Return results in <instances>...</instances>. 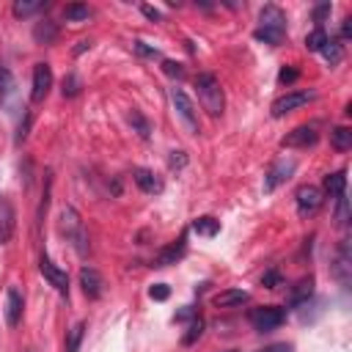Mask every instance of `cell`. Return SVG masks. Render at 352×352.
Returning a JSON list of instances; mask_svg holds the SVG:
<instances>
[{"label":"cell","mask_w":352,"mask_h":352,"mask_svg":"<svg viewBox=\"0 0 352 352\" xmlns=\"http://www.w3.org/2000/svg\"><path fill=\"white\" fill-rule=\"evenodd\" d=\"M253 36L258 41L270 44V47L283 44V38H286V14H283V8L280 6H272V3L264 6L258 11V28L253 30Z\"/></svg>","instance_id":"6da1fadb"},{"label":"cell","mask_w":352,"mask_h":352,"mask_svg":"<svg viewBox=\"0 0 352 352\" xmlns=\"http://www.w3.org/2000/svg\"><path fill=\"white\" fill-rule=\"evenodd\" d=\"M195 94H198L201 107H204L212 118H220V116H223V110H226V94H223L220 80H217L212 72H201V74L195 77Z\"/></svg>","instance_id":"7a4b0ae2"},{"label":"cell","mask_w":352,"mask_h":352,"mask_svg":"<svg viewBox=\"0 0 352 352\" xmlns=\"http://www.w3.org/2000/svg\"><path fill=\"white\" fill-rule=\"evenodd\" d=\"M58 228L60 234L66 236V242L80 253V256H88L91 250V242H88V231H85V223L80 217V212L74 206H63L58 212Z\"/></svg>","instance_id":"3957f363"},{"label":"cell","mask_w":352,"mask_h":352,"mask_svg":"<svg viewBox=\"0 0 352 352\" xmlns=\"http://www.w3.org/2000/svg\"><path fill=\"white\" fill-rule=\"evenodd\" d=\"M248 319H250L253 330L270 333V330H278L286 322V308H280V305H258V308H250Z\"/></svg>","instance_id":"277c9868"},{"label":"cell","mask_w":352,"mask_h":352,"mask_svg":"<svg viewBox=\"0 0 352 352\" xmlns=\"http://www.w3.org/2000/svg\"><path fill=\"white\" fill-rule=\"evenodd\" d=\"M170 102H173V110L176 116L182 118V124L187 126L190 135H201V124H198V110L192 104V99L182 91V88H170Z\"/></svg>","instance_id":"5b68a950"},{"label":"cell","mask_w":352,"mask_h":352,"mask_svg":"<svg viewBox=\"0 0 352 352\" xmlns=\"http://www.w3.org/2000/svg\"><path fill=\"white\" fill-rule=\"evenodd\" d=\"M314 99H316L314 91H289V94H283V96H278V99L272 102V116H275V118H283L286 113H294V110L305 107V104L314 102Z\"/></svg>","instance_id":"8992f818"},{"label":"cell","mask_w":352,"mask_h":352,"mask_svg":"<svg viewBox=\"0 0 352 352\" xmlns=\"http://www.w3.org/2000/svg\"><path fill=\"white\" fill-rule=\"evenodd\" d=\"M294 201H297V214H300V217H311V214L322 206L324 192H322L316 184H302V187H297Z\"/></svg>","instance_id":"52a82bcc"},{"label":"cell","mask_w":352,"mask_h":352,"mask_svg":"<svg viewBox=\"0 0 352 352\" xmlns=\"http://www.w3.org/2000/svg\"><path fill=\"white\" fill-rule=\"evenodd\" d=\"M52 88V66L50 63H36L33 66V85H30V102L38 104L47 99Z\"/></svg>","instance_id":"ba28073f"},{"label":"cell","mask_w":352,"mask_h":352,"mask_svg":"<svg viewBox=\"0 0 352 352\" xmlns=\"http://www.w3.org/2000/svg\"><path fill=\"white\" fill-rule=\"evenodd\" d=\"M38 270H41V275L47 278V283H50L58 294H69V275H66V270H60V267H58L47 253H41Z\"/></svg>","instance_id":"9c48e42d"},{"label":"cell","mask_w":352,"mask_h":352,"mask_svg":"<svg viewBox=\"0 0 352 352\" xmlns=\"http://www.w3.org/2000/svg\"><path fill=\"white\" fill-rule=\"evenodd\" d=\"M316 140H319L316 126H314V124H302V126H294L289 135H283L280 146H283V148H308V146H314Z\"/></svg>","instance_id":"30bf717a"},{"label":"cell","mask_w":352,"mask_h":352,"mask_svg":"<svg viewBox=\"0 0 352 352\" xmlns=\"http://www.w3.org/2000/svg\"><path fill=\"white\" fill-rule=\"evenodd\" d=\"M80 289H82V294L88 300H99L104 294V278H102V272L94 270V267H82L80 270Z\"/></svg>","instance_id":"8fae6325"},{"label":"cell","mask_w":352,"mask_h":352,"mask_svg":"<svg viewBox=\"0 0 352 352\" xmlns=\"http://www.w3.org/2000/svg\"><path fill=\"white\" fill-rule=\"evenodd\" d=\"M6 324L8 327H16L19 322H22V314H25V297H22V292L16 289V286H8V292H6Z\"/></svg>","instance_id":"7c38bea8"},{"label":"cell","mask_w":352,"mask_h":352,"mask_svg":"<svg viewBox=\"0 0 352 352\" xmlns=\"http://www.w3.org/2000/svg\"><path fill=\"white\" fill-rule=\"evenodd\" d=\"M292 173H294V160H278V162L267 170V176H264V192L278 190Z\"/></svg>","instance_id":"4fadbf2b"},{"label":"cell","mask_w":352,"mask_h":352,"mask_svg":"<svg viewBox=\"0 0 352 352\" xmlns=\"http://www.w3.org/2000/svg\"><path fill=\"white\" fill-rule=\"evenodd\" d=\"M349 275H352V256H349V242L344 239L336 250V264H333V278L346 289L349 286Z\"/></svg>","instance_id":"5bb4252c"},{"label":"cell","mask_w":352,"mask_h":352,"mask_svg":"<svg viewBox=\"0 0 352 352\" xmlns=\"http://www.w3.org/2000/svg\"><path fill=\"white\" fill-rule=\"evenodd\" d=\"M132 182H135L143 192H148V195L162 192V179H160L151 168H135V170H132Z\"/></svg>","instance_id":"9a60e30c"},{"label":"cell","mask_w":352,"mask_h":352,"mask_svg":"<svg viewBox=\"0 0 352 352\" xmlns=\"http://www.w3.org/2000/svg\"><path fill=\"white\" fill-rule=\"evenodd\" d=\"M184 250H187V234H182L173 245H168V248H162L160 253H157V267H168V264H176L182 256H184Z\"/></svg>","instance_id":"2e32d148"},{"label":"cell","mask_w":352,"mask_h":352,"mask_svg":"<svg viewBox=\"0 0 352 352\" xmlns=\"http://www.w3.org/2000/svg\"><path fill=\"white\" fill-rule=\"evenodd\" d=\"M248 300H250V294L245 289H226V292L214 294V305L217 308H236V305H242Z\"/></svg>","instance_id":"e0dca14e"},{"label":"cell","mask_w":352,"mask_h":352,"mask_svg":"<svg viewBox=\"0 0 352 352\" xmlns=\"http://www.w3.org/2000/svg\"><path fill=\"white\" fill-rule=\"evenodd\" d=\"M33 38H36V44H52V41L58 38V25L50 22V19L36 22V28H33Z\"/></svg>","instance_id":"ac0fdd59"},{"label":"cell","mask_w":352,"mask_h":352,"mask_svg":"<svg viewBox=\"0 0 352 352\" xmlns=\"http://www.w3.org/2000/svg\"><path fill=\"white\" fill-rule=\"evenodd\" d=\"M192 231L198 236H214V234H220V220H214L212 214H201L192 220Z\"/></svg>","instance_id":"d6986e66"},{"label":"cell","mask_w":352,"mask_h":352,"mask_svg":"<svg viewBox=\"0 0 352 352\" xmlns=\"http://www.w3.org/2000/svg\"><path fill=\"white\" fill-rule=\"evenodd\" d=\"M330 143L336 151H349L352 148V129L349 126H333L330 129Z\"/></svg>","instance_id":"ffe728a7"},{"label":"cell","mask_w":352,"mask_h":352,"mask_svg":"<svg viewBox=\"0 0 352 352\" xmlns=\"http://www.w3.org/2000/svg\"><path fill=\"white\" fill-rule=\"evenodd\" d=\"M324 192H330V195H341V192H346V170H344V168H341V170H333V173L324 176Z\"/></svg>","instance_id":"44dd1931"},{"label":"cell","mask_w":352,"mask_h":352,"mask_svg":"<svg viewBox=\"0 0 352 352\" xmlns=\"http://www.w3.org/2000/svg\"><path fill=\"white\" fill-rule=\"evenodd\" d=\"M14 234V209L8 201H3V214H0V245H6Z\"/></svg>","instance_id":"7402d4cb"},{"label":"cell","mask_w":352,"mask_h":352,"mask_svg":"<svg viewBox=\"0 0 352 352\" xmlns=\"http://www.w3.org/2000/svg\"><path fill=\"white\" fill-rule=\"evenodd\" d=\"M50 3H44V0H16L14 6H11V11H14V16H30V14H36V11H44Z\"/></svg>","instance_id":"603a6c76"},{"label":"cell","mask_w":352,"mask_h":352,"mask_svg":"<svg viewBox=\"0 0 352 352\" xmlns=\"http://www.w3.org/2000/svg\"><path fill=\"white\" fill-rule=\"evenodd\" d=\"M314 294V278H302L294 289H292V297H289V302L292 305H300V302H308V297Z\"/></svg>","instance_id":"cb8c5ba5"},{"label":"cell","mask_w":352,"mask_h":352,"mask_svg":"<svg viewBox=\"0 0 352 352\" xmlns=\"http://www.w3.org/2000/svg\"><path fill=\"white\" fill-rule=\"evenodd\" d=\"M63 16H66L69 22H88L91 8H88L85 3H69V6L63 8Z\"/></svg>","instance_id":"d4e9b609"},{"label":"cell","mask_w":352,"mask_h":352,"mask_svg":"<svg viewBox=\"0 0 352 352\" xmlns=\"http://www.w3.org/2000/svg\"><path fill=\"white\" fill-rule=\"evenodd\" d=\"M327 33H324V28H314L308 36H305V47H308V52H322V47L327 44Z\"/></svg>","instance_id":"484cf974"},{"label":"cell","mask_w":352,"mask_h":352,"mask_svg":"<svg viewBox=\"0 0 352 352\" xmlns=\"http://www.w3.org/2000/svg\"><path fill=\"white\" fill-rule=\"evenodd\" d=\"M16 82H14V74L8 66H0V102H8V96L14 94Z\"/></svg>","instance_id":"4316f807"},{"label":"cell","mask_w":352,"mask_h":352,"mask_svg":"<svg viewBox=\"0 0 352 352\" xmlns=\"http://www.w3.org/2000/svg\"><path fill=\"white\" fill-rule=\"evenodd\" d=\"M349 223V201H346V192L336 195V226L338 228H346Z\"/></svg>","instance_id":"83f0119b"},{"label":"cell","mask_w":352,"mask_h":352,"mask_svg":"<svg viewBox=\"0 0 352 352\" xmlns=\"http://www.w3.org/2000/svg\"><path fill=\"white\" fill-rule=\"evenodd\" d=\"M82 336H85V322H77V324L69 330V338H66V352H80Z\"/></svg>","instance_id":"f1b7e54d"},{"label":"cell","mask_w":352,"mask_h":352,"mask_svg":"<svg viewBox=\"0 0 352 352\" xmlns=\"http://www.w3.org/2000/svg\"><path fill=\"white\" fill-rule=\"evenodd\" d=\"M322 55L327 58V63H330V66H336V63L341 60V55H344L341 41H338V38H327V44L322 47Z\"/></svg>","instance_id":"f546056e"},{"label":"cell","mask_w":352,"mask_h":352,"mask_svg":"<svg viewBox=\"0 0 352 352\" xmlns=\"http://www.w3.org/2000/svg\"><path fill=\"white\" fill-rule=\"evenodd\" d=\"M129 124H132V126L138 129V135H140L143 140H146V138L151 135V124H148V121H146V118L140 116V110H132V113H129Z\"/></svg>","instance_id":"4dcf8cb0"},{"label":"cell","mask_w":352,"mask_h":352,"mask_svg":"<svg viewBox=\"0 0 352 352\" xmlns=\"http://www.w3.org/2000/svg\"><path fill=\"white\" fill-rule=\"evenodd\" d=\"M201 333H204V322H201V316H195V319H192V324L187 327V333H184L182 344H184V346H192V344L201 338Z\"/></svg>","instance_id":"1f68e13d"},{"label":"cell","mask_w":352,"mask_h":352,"mask_svg":"<svg viewBox=\"0 0 352 352\" xmlns=\"http://www.w3.org/2000/svg\"><path fill=\"white\" fill-rule=\"evenodd\" d=\"M80 88H82V82H80L77 74H66L63 77V96H77Z\"/></svg>","instance_id":"d6a6232c"},{"label":"cell","mask_w":352,"mask_h":352,"mask_svg":"<svg viewBox=\"0 0 352 352\" xmlns=\"http://www.w3.org/2000/svg\"><path fill=\"white\" fill-rule=\"evenodd\" d=\"M261 283H264L267 289H278V286H280V272H278V270H267V272L261 275Z\"/></svg>","instance_id":"836d02e7"},{"label":"cell","mask_w":352,"mask_h":352,"mask_svg":"<svg viewBox=\"0 0 352 352\" xmlns=\"http://www.w3.org/2000/svg\"><path fill=\"white\" fill-rule=\"evenodd\" d=\"M162 72L165 74H170V77H184V69H182V63H176V60H162Z\"/></svg>","instance_id":"e575fe53"},{"label":"cell","mask_w":352,"mask_h":352,"mask_svg":"<svg viewBox=\"0 0 352 352\" xmlns=\"http://www.w3.org/2000/svg\"><path fill=\"white\" fill-rule=\"evenodd\" d=\"M168 294H170V289H168L165 283H154V286L148 289V297H151V300H168Z\"/></svg>","instance_id":"d590c367"},{"label":"cell","mask_w":352,"mask_h":352,"mask_svg":"<svg viewBox=\"0 0 352 352\" xmlns=\"http://www.w3.org/2000/svg\"><path fill=\"white\" fill-rule=\"evenodd\" d=\"M297 77H300V72H297V69H280V74H278V82L289 85V82H294Z\"/></svg>","instance_id":"8d00e7d4"},{"label":"cell","mask_w":352,"mask_h":352,"mask_svg":"<svg viewBox=\"0 0 352 352\" xmlns=\"http://www.w3.org/2000/svg\"><path fill=\"white\" fill-rule=\"evenodd\" d=\"M324 14H330V3H322V6H316V8H314V16H316V28H322V19H324Z\"/></svg>","instance_id":"74e56055"},{"label":"cell","mask_w":352,"mask_h":352,"mask_svg":"<svg viewBox=\"0 0 352 352\" xmlns=\"http://www.w3.org/2000/svg\"><path fill=\"white\" fill-rule=\"evenodd\" d=\"M170 154H173V157H170V168H176V170L184 168V162H187V160H184V151H170Z\"/></svg>","instance_id":"f35d334b"},{"label":"cell","mask_w":352,"mask_h":352,"mask_svg":"<svg viewBox=\"0 0 352 352\" xmlns=\"http://www.w3.org/2000/svg\"><path fill=\"white\" fill-rule=\"evenodd\" d=\"M135 50H138L140 55H157V50H154V47H146V41H135Z\"/></svg>","instance_id":"ab89813d"},{"label":"cell","mask_w":352,"mask_h":352,"mask_svg":"<svg viewBox=\"0 0 352 352\" xmlns=\"http://www.w3.org/2000/svg\"><path fill=\"white\" fill-rule=\"evenodd\" d=\"M140 11H143L148 19H162V16H160V11H157V8H151V6H140Z\"/></svg>","instance_id":"60d3db41"},{"label":"cell","mask_w":352,"mask_h":352,"mask_svg":"<svg viewBox=\"0 0 352 352\" xmlns=\"http://www.w3.org/2000/svg\"><path fill=\"white\" fill-rule=\"evenodd\" d=\"M261 352H292V346H289V344H272V346H267V349H261Z\"/></svg>","instance_id":"b9f144b4"},{"label":"cell","mask_w":352,"mask_h":352,"mask_svg":"<svg viewBox=\"0 0 352 352\" xmlns=\"http://www.w3.org/2000/svg\"><path fill=\"white\" fill-rule=\"evenodd\" d=\"M349 22H352V19L346 16V19H344V25H341V36H344V38H349V36H352V25H349Z\"/></svg>","instance_id":"7bdbcfd3"},{"label":"cell","mask_w":352,"mask_h":352,"mask_svg":"<svg viewBox=\"0 0 352 352\" xmlns=\"http://www.w3.org/2000/svg\"><path fill=\"white\" fill-rule=\"evenodd\" d=\"M88 47H91V41H88V38H82V41H77V47H74V52L80 55V52H82V50H88Z\"/></svg>","instance_id":"ee69618b"},{"label":"cell","mask_w":352,"mask_h":352,"mask_svg":"<svg viewBox=\"0 0 352 352\" xmlns=\"http://www.w3.org/2000/svg\"><path fill=\"white\" fill-rule=\"evenodd\" d=\"M223 352H239V349H223Z\"/></svg>","instance_id":"f6af8a7d"},{"label":"cell","mask_w":352,"mask_h":352,"mask_svg":"<svg viewBox=\"0 0 352 352\" xmlns=\"http://www.w3.org/2000/svg\"><path fill=\"white\" fill-rule=\"evenodd\" d=\"M28 352H33V349H28Z\"/></svg>","instance_id":"bcb514c9"}]
</instances>
